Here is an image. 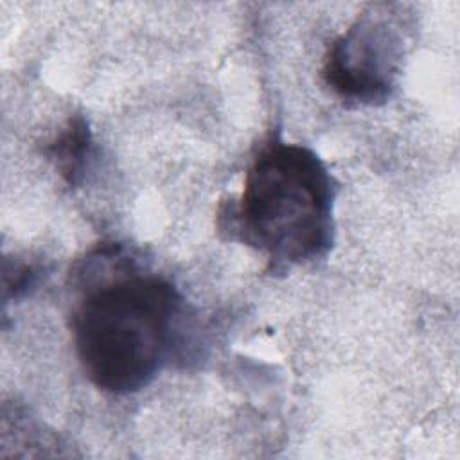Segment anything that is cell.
<instances>
[{
  "instance_id": "3",
  "label": "cell",
  "mask_w": 460,
  "mask_h": 460,
  "mask_svg": "<svg viewBox=\"0 0 460 460\" xmlns=\"http://www.w3.org/2000/svg\"><path fill=\"white\" fill-rule=\"evenodd\" d=\"M388 5H372L325 54L323 83L343 102L385 104L395 92L404 58V25Z\"/></svg>"
},
{
  "instance_id": "1",
  "label": "cell",
  "mask_w": 460,
  "mask_h": 460,
  "mask_svg": "<svg viewBox=\"0 0 460 460\" xmlns=\"http://www.w3.org/2000/svg\"><path fill=\"white\" fill-rule=\"evenodd\" d=\"M79 298L70 331L88 381L113 395L146 388L187 347L178 288L146 271L119 243H102L72 273Z\"/></svg>"
},
{
  "instance_id": "5",
  "label": "cell",
  "mask_w": 460,
  "mask_h": 460,
  "mask_svg": "<svg viewBox=\"0 0 460 460\" xmlns=\"http://www.w3.org/2000/svg\"><path fill=\"white\" fill-rule=\"evenodd\" d=\"M13 273H14L13 279L5 277V280H4V288H5L4 298L5 300L9 296H13V298L23 296L29 293L31 288H34L38 284L40 271L32 264H18V266H14Z\"/></svg>"
},
{
  "instance_id": "2",
  "label": "cell",
  "mask_w": 460,
  "mask_h": 460,
  "mask_svg": "<svg viewBox=\"0 0 460 460\" xmlns=\"http://www.w3.org/2000/svg\"><path fill=\"white\" fill-rule=\"evenodd\" d=\"M336 185L307 146L271 135L259 146L237 199L223 201L217 232L266 255L268 271L325 259L334 244Z\"/></svg>"
},
{
  "instance_id": "4",
  "label": "cell",
  "mask_w": 460,
  "mask_h": 460,
  "mask_svg": "<svg viewBox=\"0 0 460 460\" xmlns=\"http://www.w3.org/2000/svg\"><path fill=\"white\" fill-rule=\"evenodd\" d=\"M45 156L68 187H77L90 167L93 155L92 129L84 115H72L59 133L45 146Z\"/></svg>"
}]
</instances>
